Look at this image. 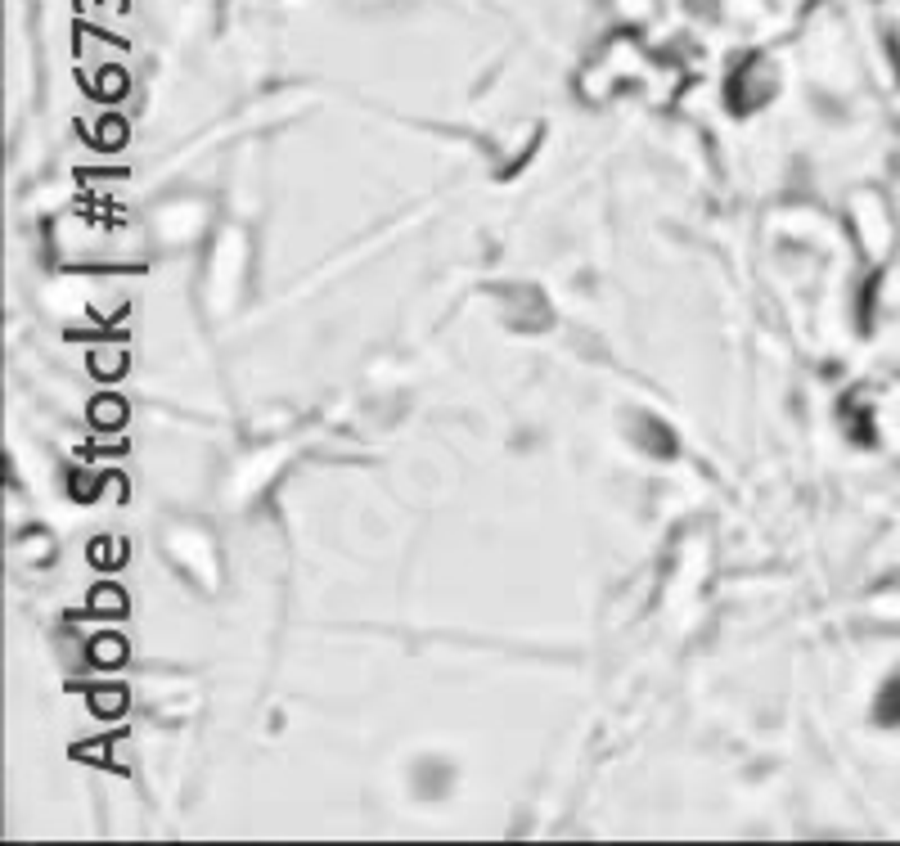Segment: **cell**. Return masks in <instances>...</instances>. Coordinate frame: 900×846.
I'll return each mask as SVG.
<instances>
[{
  "label": "cell",
  "mask_w": 900,
  "mask_h": 846,
  "mask_svg": "<svg viewBox=\"0 0 900 846\" xmlns=\"http://www.w3.org/2000/svg\"><path fill=\"white\" fill-rule=\"evenodd\" d=\"M90 707H95L99 716H117V711L126 707V693H122V689H99V693H95V702H90Z\"/></svg>",
  "instance_id": "cell-9"
},
{
  "label": "cell",
  "mask_w": 900,
  "mask_h": 846,
  "mask_svg": "<svg viewBox=\"0 0 900 846\" xmlns=\"http://www.w3.org/2000/svg\"><path fill=\"white\" fill-rule=\"evenodd\" d=\"M90 423H95V428H117V423H126V401L99 396V401L90 405Z\"/></svg>",
  "instance_id": "cell-2"
},
{
  "label": "cell",
  "mask_w": 900,
  "mask_h": 846,
  "mask_svg": "<svg viewBox=\"0 0 900 846\" xmlns=\"http://www.w3.org/2000/svg\"><path fill=\"white\" fill-rule=\"evenodd\" d=\"M122 549H126L122 540H95V545H90V558H95L99 567H117V563H122V558H126Z\"/></svg>",
  "instance_id": "cell-7"
},
{
  "label": "cell",
  "mask_w": 900,
  "mask_h": 846,
  "mask_svg": "<svg viewBox=\"0 0 900 846\" xmlns=\"http://www.w3.org/2000/svg\"><path fill=\"white\" fill-rule=\"evenodd\" d=\"M72 500H86V495H99V477H86V473H72Z\"/></svg>",
  "instance_id": "cell-10"
},
{
  "label": "cell",
  "mask_w": 900,
  "mask_h": 846,
  "mask_svg": "<svg viewBox=\"0 0 900 846\" xmlns=\"http://www.w3.org/2000/svg\"><path fill=\"white\" fill-rule=\"evenodd\" d=\"M90 608L95 612H126V599L117 594V585H99V590L90 594Z\"/></svg>",
  "instance_id": "cell-8"
},
{
  "label": "cell",
  "mask_w": 900,
  "mask_h": 846,
  "mask_svg": "<svg viewBox=\"0 0 900 846\" xmlns=\"http://www.w3.org/2000/svg\"><path fill=\"white\" fill-rule=\"evenodd\" d=\"M639 432L648 437V450H653V455H675V437L657 419H644V423H639Z\"/></svg>",
  "instance_id": "cell-6"
},
{
  "label": "cell",
  "mask_w": 900,
  "mask_h": 846,
  "mask_svg": "<svg viewBox=\"0 0 900 846\" xmlns=\"http://www.w3.org/2000/svg\"><path fill=\"white\" fill-rule=\"evenodd\" d=\"M873 716H878L882 725H900V680L882 684V693H878V707H873Z\"/></svg>",
  "instance_id": "cell-3"
},
{
  "label": "cell",
  "mask_w": 900,
  "mask_h": 846,
  "mask_svg": "<svg viewBox=\"0 0 900 846\" xmlns=\"http://www.w3.org/2000/svg\"><path fill=\"white\" fill-rule=\"evenodd\" d=\"M90 657H95L99 666H122L126 662V644H122V639H113V635H104V639L90 644Z\"/></svg>",
  "instance_id": "cell-4"
},
{
  "label": "cell",
  "mask_w": 900,
  "mask_h": 846,
  "mask_svg": "<svg viewBox=\"0 0 900 846\" xmlns=\"http://www.w3.org/2000/svg\"><path fill=\"white\" fill-rule=\"evenodd\" d=\"M90 369H99V378H122L126 351H90Z\"/></svg>",
  "instance_id": "cell-5"
},
{
  "label": "cell",
  "mask_w": 900,
  "mask_h": 846,
  "mask_svg": "<svg viewBox=\"0 0 900 846\" xmlns=\"http://www.w3.org/2000/svg\"><path fill=\"white\" fill-rule=\"evenodd\" d=\"M774 81H779L774 77V63L765 59V54H747L734 68V77H729V90H725L729 108H734V113H756L761 104L774 99Z\"/></svg>",
  "instance_id": "cell-1"
}]
</instances>
